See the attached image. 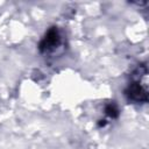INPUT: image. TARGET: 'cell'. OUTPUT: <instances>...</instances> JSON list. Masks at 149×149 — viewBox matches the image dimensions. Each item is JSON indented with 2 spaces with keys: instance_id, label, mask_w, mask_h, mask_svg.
Segmentation results:
<instances>
[{
  "instance_id": "3",
  "label": "cell",
  "mask_w": 149,
  "mask_h": 149,
  "mask_svg": "<svg viewBox=\"0 0 149 149\" xmlns=\"http://www.w3.org/2000/svg\"><path fill=\"white\" fill-rule=\"evenodd\" d=\"M105 113L111 118H116L119 115V109L114 104H108L105 107Z\"/></svg>"
},
{
  "instance_id": "4",
  "label": "cell",
  "mask_w": 149,
  "mask_h": 149,
  "mask_svg": "<svg viewBox=\"0 0 149 149\" xmlns=\"http://www.w3.org/2000/svg\"><path fill=\"white\" fill-rule=\"evenodd\" d=\"M105 125H106V120H99V122H98L99 127H104Z\"/></svg>"
},
{
  "instance_id": "1",
  "label": "cell",
  "mask_w": 149,
  "mask_h": 149,
  "mask_svg": "<svg viewBox=\"0 0 149 149\" xmlns=\"http://www.w3.org/2000/svg\"><path fill=\"white\" fill-rule=\"evenodd\" d=\"M58 43H59V34H58V30L54 27V28L48 30L44 38L41 41L40 50L41 51H49V50L54 49L56 45H58Z\"/></svg>"
},
{
  "instance_id": "2",
  "label": "cell",
  "mask_w": 149,
  "mask_h": 149,
  "mask_svg": "<svg viewBox=\"0 0 149 149\" xmlns=\"http://www.w3.org/2000/svg\"><path fill=\"white\" fill-rule=\"evenodd\" d=\"M127 94L130 99L135 101H146L147 100V87L142 86L141 83H133L127 90Z\"/></svg>"
}]
</instances>
